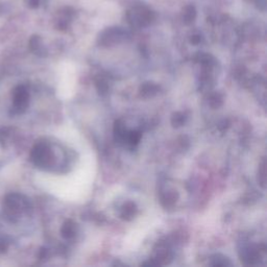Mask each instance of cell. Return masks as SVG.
<instances>
[{"label": "cell", "mask_w": 267, "mask_h": 267, "mask_svg": "<svg viewBox=\"0 0 267 267\" xmlns=\"http://www.w3.org/2000/svg\"><path fill=\"white\" fill-rule=\"evenodd\" d=\"M137 213V206L133 201H128L121 209V217L126 220H131Z\"/></svg>", "instance_id": "5b68a950"}, {"label": "cell", "mask_w": 267, "mask_h": 267, "mask_svg": "<svg viewBox=\"0 0 267 267\" xmlns=\"http://www.w3.org/2000/svg\"><path fill=\"white\" fill-rule=\"evenodd\" d=\"M33 162L38 166L48 167L53 163V154L46 143H40L35 146L32 154Z\"/></svg>", "instance_id": "7a4b0ae2"}, {"label": "cell", "mask_w": 267, "mask_h": 267, "mask_svg": "<svg viewBox=\"0 0 267 267\" xmlns=\"http://www.w3.org/2000/svg\"><path fill=\"white\" fill-rule=\"evenodd\" d=\"M197 18V11L193 5H187L183 12V20L186 24L192 23Z\"/></svg>", "instance_id": "9c48e42d"}, {"label": "cell", "mask_w": 267, "mask_h": 267, "mask_svg": "<svg viewBox=\"0 0 267 267\" xmlns=\"http://www.w3.org/2000/svg\"><path fill=\"white\" fill-rule=\"evenodd\" d=\"M210 105L213 106V108H218V106H220L222 104V97L219 93H215L213 94L211 97H210Z\"/></svg>", "instance_id": "5bb4252c"}, {"label": "cell", "mask_w": 267, "mask_h": 267, "mask_svg": "<svg viewBox=\"0 0 267 267\" xmlns=\"http://www.w3.org/2000/svg\"><path fill=\"white\" fill-rule=\"evenodd\" d=\"M200 40H201V38H200V35H199V34H194L191 37V43H193V44H199L200 42Z\"/></svg>", "instance_id": "e0dca14e"}, {"label": "cell", "mask_w": 267, "mask_h": 267, "mask_svg": "<svg viewBox=\"0 0 267 267\" xmlns=\"http://www.w3.org/2000/svg\"><path fill=\"white\" fill-rule=\"evenodd\" d=\"M29 103V93L23 88H20L15 95V106L19 110H24Z\"/></svg>", "instance_id": "277c9868"}, {"label": "cell", "mask_w": 267, "mask_h": 267, "mask_svg": "<svg viewBox=\"0 0 267 267\" xmlns=\"http://www.w3.org/2000/svg\"><path fill=\"white\" fill-rule=\"evenodd\" d=\"M124 37V32L120 29H109L103 32L100 35V41L102 45H112L118 43Z\"/></svg>", "instance_id": "3957f363"}, {"label": "cell", "mask_w": 267, "mask_h": 267, "mask_svg": "<svg viewBox=\"0 0 267 267\" xmlns=\"http://www.w3.org/2000/svg\"><path fill=\"white\" fill-rule=\"evenodd\" d=\"M141 133L138 132V131H131V132H128L127 134V139H126V142H128L129 144L135 146L137 145L140 140H141Z\"/></svg>", "instance_id": "8fae6325"}, {"label": "cell", "mask_w": 267, "mask_h": 267, "mask_svg": "<svg viewBox=\"0 0 267 267\" xmlns=\"http://www.w3.org/2000/svg\"><path fill=\"white\" fill-rule=\"evenodd\" d=\"M265 161L262 162V165L259 169V177H258V180H259L261 186L263 188H265Z\"/></svg>", "instance_id": "9a60e30c"}, {"label": "cell", "mask_w": 267, "mask_h": 267, "mask_svg": "<svg viewBox=\"0 0 267 267\" xmlns=\"http://www.w3.org/2000/svg\"><path fill=\"white\" fill-rule=\"evenodd\" d=\"M160 90V87L154 83H145L141 86L140 92L143 97H153L155 96Z\"/></svg>", "instance_id": "52a82bcc"}, {"label": "cell", "mask_w": 267, "mask_h": 267, "mask_svg": "<svg viewBox=\"0 0 267 267\" xmlns=\"http://www.w3.org/2000/svg\"><path fill=\"white\" fill-rule=\"evenodd\" d=\"M212 265L214 266H228V265H232L229 261L228 258L221 256V255H216L214 258L212 259Z\"/></svg>", "instance_id": "4fadbf2b"}, {"label": "cell", "mask_w": 267, "mask_h": 267, "mask_svg": "<svg viewBox=\"0 0 267 267\" xmlns=\"http://www.w3.org/2000/svg\"><path fill=\"white\" fill-rule=\"evenodd\" d=\"M161 200H161L162 203L165 207L172 206L177 200V193L174 191H166L161 197Z\"/></svg>", "instance_id": "30bf717a"}, {"label": "cell", "mask_w": 267, "mask_h": 267, "mask_svg": "<svg viewBox=\"0 0 267 267\" xmlns=\"http://www.w3.org/2000/svg\"><path fill=\"white\" fill-rule=\"evenodd\" d=\"M155 19V14L144 5H136L128 13L129 22L137 28H144Z\"/></svg>", "instance_id": "6da1fadb"}, {"label": "cell", "mask_w": 267, "mask_h": 267, "mask_svg": "<svg viewBox=\"0 0 267 267\" xmlns=\"http://www.w3.org/2000/svg\"><path fill=\"white\" fill-rule=\"evenodd\" d=\"M61 233H62V236H63L65 239L73 238L76 233V225L72 220L66 221L63 228H62Z\"/></svg>", "instance_id": "ba28073f"}, {"label": "cell", "mask_w": 267, "mask_h": 267, "mask_svg": "<svg viewBox=\"0 0 267 267\" xmlns=\"http://www.w3.org/2000/svg\"><path fill=\"white\" fill-rule=\"evenodd\" d=\"M127 134L128 131L126 130V127L122 123V121L117 120L115 122V127H114V135L116 141H118L119 143H122V142H126L127 139Z\"/></svg>", "instance_id": "8992f818"}, {"label": "cell", "mask_w": 267, "mask_h": 267, "mask_svg": "<svg viewBox=\"0 0 267 267\" xmlns=\"http://www.w3.org/2000/svg\"><path fill=\"white\" fill-rule=\"evenodd\" d=\"M186 121V116L183 113H175L171 118V124L174 128H180Z\"/></svg>", "instance_id": "7c38bea8"}, {"label": "cell", "mask_w": 267, "mask_h": 267, "mask_svg": "<svg viewBox=\"0 0 267 267\" xmlns=\"http://www.w3.org/2000/svg\"><path fill=\"white\" fill-rule=\"evenodd\" d=\"M96 86H97V90L100 91V93H104V92L108 91V89H109L108 84L103 81H99L97 82Z\"/></svg>", "instance_id": "2e32d148"}]
</instances>
